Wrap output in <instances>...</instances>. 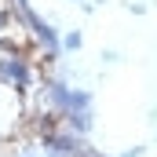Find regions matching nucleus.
Segmentation results:
<instances>
[{"mask_svg": "<svg viewBox=\"0 0 157 157\" xmlns=\"http://www.w3.org/2000/svg\"><path fill=\"white\" fill-rule=\"evenodd\" d=\"M18 157H40V154H37V150H33V146H26V150H22V154H18Z\"/></svg>", "mask_w": 157, "mask_h": 157, "instance_id": "6e6552de", "label": "nucleus"}, {"mask_svg": "<svg viewBox=\"0 0 157 157\" xmlns=\"http://www.w3.org/2000/svg\"><path fill=\"white\" fill-rule=\"evenodd\" d=\"M99 59H102L106 66H117V62H121V51H117V48H102V55H99Z\"/></svg>", "mask_w": 157, "mask_h": 157, "instance_id": "423d86ee", "label": "nucleus"}, {"mask_svg": "<svg viewBox=\"0 0 157 157\" xmlns=\"http://www.w3.org/2000/svg\"><path fill=\"white\" fill-rule=\"evenodd\" d=\"M0 84H11L15 91H29V84H33V66H29V59H26L22 51L0 59Z\"/></svg>", "mask_w": 157, "mask_h": 157, "instance_id": "f03ea898", "label": "nucleus"}, {"mask_svg": "<svg viewBox=\"0 0 157 157\" xmlns=\"http://www.w3.org/2000/svg\"><path fill=\"white\" fill-rule=\"evenodd\" d=\"M143 154H146V146H128L121 154H99V157H143Z\"/></svg>", "mask_w": 157, "mask_h": 157, "instance_id": "39448f33", "label": "nucleus"}, {"mask_svg": "<svg viewBox=\"0 0 157 157\" xmlns=\"http://www.w3.org/2000/svg\"><path fill=\"white\" fill-rule=\"evenodd\" d=\"M80 48H84V33H80V29L62 33V51H80Z\"/></svg>", "mask_w": 157, "mask_h": 157, "instance_id": "20e7f679", "label": "nucleus"}, {"mask_svg": "<svg viewBox=\"0 0 157 157\" xmlns=\"http://www.w3.org/2000/svg\"><path fill=\"white\" fill-rule=\"evenodd\" d=\"M124 11H128V15H146L150 7H146V4H132V0H128V4H124Z\"/></svg>", "mask_w": 157, "mask_h": 157, "instance_id": "0eeeda50", "label": "nucleus"}, {"mask_svg": "<svg viewBox=\"0 0 157 157\" xmlns=\"http://www.w3.org/2000/svg\"><path fill=\"white\" fill-rule=\"evenodd\" d=\"M73 4H80V0H73Z\"/></svg>", "mask_w": 157, "mask_h": 157, "instance_id": "9d476101", "label": "nucleus"}, {"mask_svg": "<svg viewBox=\"0 0 157 157\" xmlns=\"http://www.w3.org/2000/svg\"><path fill=\"white\" fill-rule=\"evenodd\" d=\"M44 102L51 113H77V110H95V95L88 88H73L62 77H48L44 80Z\"/></svg>", "mask_w": 157, "mask_h": 157, "instance_id": "f257e3e1", "label": "nucleus"}, {"mask_svg": "<svg viewBox=\"0 0 157 157\" xmlns=\"http://www.w3.org/2000/svg\"><path fill=\"white\" fill-rule=\"evenodd\" d=\"M150 121H157V106H154V110H150Z\"/></svg>", "mask_w": 157, "mask_h": 157, "instance_id": "1a4fd4ad", "label": "nucleus"}, {"mask_svg": "<svg viewBox=\"0 0 157 157\" xmlns=\"http://www.w3.org/2000/svg\"><path fill=\"white\" fill-rule=\"evenodd\" d=\"M62 128H70L73 135H91L95 128V110H77V113H62Z\"/></svg>", "mask_w": 157, "mask_h": 157, "instance_id": "7ed1b4c3", "label": "nucleus"}]
</instances>
